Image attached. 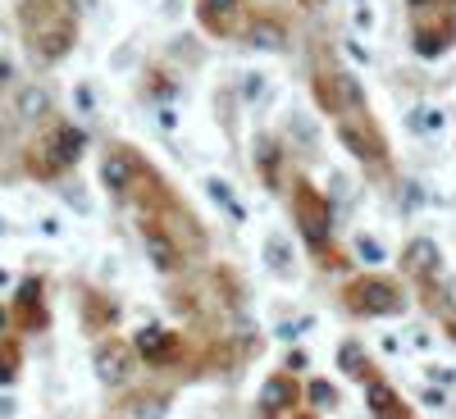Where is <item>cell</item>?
<instances>
[{
    "label": "cell",
    "mask_w": 456,
    "mask_h": 419,
    "mask_svg": "<svg viewBox=\"0 0 456 419\" xmlns=\"http://www.w3.org/2000/svg\"><path fill=\"white\" fill-rule=\"evenodd\" d=\"M342 306H347V315H356V319H388V315L406 310V296L384 274H361V278H352L347 287H342Z\"/></svg>",
    "instance_id": "3957f363"
},
{
    "label": "cell",
    "mask_w": 456,
    "mask_h": 419,
    "mask_svg": "<svg viewBox=\"0 0 456 419\" xmlns=\"http://www.w3.org/2000/svg\"><path fill=\"white\" fill-rule=\"evenodd\" d=\"M83 301H87V328L105 333V328H110L114 319H119V306H114L110 296H101V292H87Z\"/></svg>",
    "instance_id": "d6986e66"
},
{
    "label": "cell",
    "mask_w": 456,
    "mask_h": 419,
    "mask_svg": "<svg viewBox=\"0 0 456 419\" xmlns=\"http://www.w3.org/2000/svg\"><path fill=\"white\" fill-rule=\"evenodd\" d=\"M14 374H19V347L5 337L0 342V383H14Z\"/></svg>",
    "instance_id": "44dd1931"
},
{
    "label": "cell",
    "mask_w": 456,
    "mask_h": 419,
    "mask_svg": "<svg viewBox=\"0 0 456 419\" xmlns=\"http://www.w3.org/2000/svg\"><path fill=\"white\" fill-rule=\"evenodd\" d=\"M256 173L265 178V187H283V146L274 137H256Z\"/></svg>",
    "instance_id": "9a60e30c"
},
{
    "label": "cell",
    "mask_w": 456,
    "mask_h": 419,
    "mask_svg": "<svg viewBox=\"0 0 456 419\" xmlns=\"http://www.w3.org/2000/svg\"><path fill=\"white\" fill-rule=\"evenodd\" d=\"M83 146H87V137H83V128H73V124H55V133L42 141L46 160H51L55 169L78 165V160H83Z\"/></svg>",
    "instance_id": "30bf717a"
},
{
    "label": "cell",
    "mask_w": 456,
    "mask_h": 419,
    "mask_svg": "<svg viewBox=\"0 0 456 419\" xmlns=\"http://www.w3.org/2000/svg\"><path fill=\"white\" fill-rule=\"evenodd\" d=\"M142 242H146V255H151V264H156L160 274H174L178 264L187 260L183 242L169 233V228H165L160 219H151V214H142Z\"/></svg>",
    "instance_id": "52a82bcc"
},
{
    "label": "cell",
    "mask_w": 456,
    "mask_h": 419,
    "mask_svg": "<svg viewBox=\"0 0 456 419\" xmlns=\"http://www.w3.org/2000/svg\"><path fill=\"white\" fill-rule=\"evenodd\" d=\"M443 328H447V333H452V342H456V310H452V315H443Z\"/></svg>",
    "instance_id": "83f0119b"
},
{
    "label": "cell",
    "mask_w": 456,
    "mask_h": 419,
    "mask_svg": "<svg viewBox=\"0 0 456 419\" xmlns=\"http://www.w3.org/2000/svg\"><path fill=\"white\" fill-rule=\"evenodd\" d=\"M306 401H311L315 410H333V406H342L338 388H333V383H324V378H311V388H306Z\"/></svg>",
    "instance_id": "ffe728a7"
},
{
    "label": "cell",
    "mask_w": 456,
    "mask_h": 419,
    "mask_svg": "<svg viewBox=\"0 0 456 419\" xmlns=\"http://www.w3.org/2000/svg\"><path fill=\"white\" fill-rule=\"evenodd\" d=\"M165 401H169L165 392H142V397H133L128 410H133V415H165Z\"/></svg>",
    "instance_id": "7402d4cb"
},
{
    "label": "cell",
    "mask_w": 456,
    "mask_h": 419,
    "mask_svg": "<svg viewBox=\"0 0 456 419\" xmlns=\"http://www.w3.org/2000/svg\"><path fill=\"white\" fill-rule=\"evenodd\" d=\"M338 365L347 369V378H356V383H365V388L374 383V378H384V374L370 365L365 347H356V342H342V347H338Z\"/></svg>",
    "instance_id": "e0dca14e"
},
{
    "label": "cell",
    "mask_w": 456,
    "mask_h": 419,
    "mask_svg": "<svg viewBox=\"0 0 456 419\" xmlns=\"http://www.w3.org/2000/svg\"><path fill=\"white\" fill-rule=\"evenodd\" d=\"M133 351H137V360H146L151 369H169V365H178L183 360V333H174V328H142L137 333V342H133Z\"/></svg>",
    "instance_id": "8992f818"
},
{
    "label": "cell",
    "mask_w": 456,
    "mask_h": 419,
    "mask_svg": "<svg viewBox=\"0 0 456 419\" xmlns=\"http://www.w3.org/2000/svg\"><path fill=\"white\" fill-rule=\"evenodd\" d=\"M365 401H370V419H415L411 406L402 401V392L388 383V378H374L365 388Z\"/></svg>",
    "instance_id": "4fadbf2b"
},
{
    "label": "cell",
    "mask_w": 456,
    "mask_h": 419,
    "mask_svg": "<svg viewBox=\"0 0 456 419\" xmlns=\"http://www.w3.org/2000/svg\"><path fill=\"white\" fill-rule=\"evenodd\" d=\"M288 205H292V219L301 228V242H306L315 255L329 251V233H333V205H329V197L320 192L311 178H297L292 192H288Z\"/></svg>",
    "instance_id": "7a4b0ae2"
},
{
    "label": "cell",
    "mask_w": 456,
    "mask_h": 419,
    "mask_svg": "<svg viewBox=\"0 0 456 419\" xmlns=\"http://www.w3.org/2000/svg\"><path fill=\"white\" fill-rule=\"evenodd\" d=\"M333 128H338V141L347 146L370 173H388V169H393L388 137L379 133V124H374V114H370V109H347V114H338Z\"/></svg>",
    "instance_id": "6da1fadb"
},
{
    "label": "cell",
    "mask_w": 456,
    "mask_h": 419,
    "mask_svg": "<svg viewBox=\"0 0 456 419\" xmlns=\"http://www.w3.org/2000/svg\"><path fill=\"white\" fill-rule=\"evenodd\" d=\"M452 5H456V0H452Z\"/></svg>",
    "instance_id": "4dcf8cb0"
},
{
    "label": "cell",
    "mask_w": 456,
    "mask_h": 419,
    "mask_svg": "<svg viewBox=\"0 0 456 419\" xmlns=\"http://www.w3.org/2000/svg\"><path fill=\"white\" fill-rule=\"evenodd\" d=\"M342 68H315L311 73V92H315V101H320V109L324 114H342V78H338Z\"/></svg>",
    "instance_id": "2e32d148"
},
{
    "label": "cell",
    "mask_w": 456,
    "mask_h": 419,
    "mask_svg": "<svg viewBox=\"0 0 456 419\" xmlns=\"http://www.w3.org/2000/svg\"><path fill=\"white\" fill-rule=\"evenodd\" d=\"M306 365H311V360H306V351H292V356H288V369H283V374H297V369H306Z\"/></svg>",
    "instance_id": "cb8c5ba5"
},
{
    "label": "cell",
    "mask_w": 456,
    "mask_h": 419,
    "mask_svg": "<svg viewBox=\"0 0 456 419\" xmlns=\"http://www.w3.org/2000/svg\"><path fill=\"white\" fill-rule=\"evenodd\" d=\"M297 5H301V10H320V5H324V0H297Z\"/></svg>",
    "instance_id": "f1b7e54d"
},
{
    "label": "cell",
    "mask_w": 456,
    "mask_h": 419,
    "mask_svg": "<svg viewBox=\"0 0 456 419\" xmlns=\"http://www.w3.org/2000/svg\"><path fill=\"white\" fill-rule=\"evenodd\" d=\"M438 260H443L438 242L415 238V242H406V251H402V270L415 278V287H420V283H434V278H438Z\"/></svg>",
    "instance_id": "8fae6325"
},
{
    "label": "cell",
    "mask_w": 456,
    "mask_h": 419,
    "mask_svg": "<svg viewBox=\"0 0 456 419\" xmlns=\"http://www.w3.org/2000/svg\"><path fill=\"white\" fill-rule=\"evenodd\" d=\"M10 78H14V68H10V60H0V87H5Z\"/></svg>",
    "instance_id": "4316f807"
},
{
    "label": "cell",
    "mask_w": 456,
    "mask_h": 419,
    "mask_svg": "<svg viewBox=\"0 0 456 419\" xmlns=\"http://www.w3.org/2000/svg\"><path fill=\"white\" fill-rule=\"evenodd\" d=\"M279 419H320L315 410H306V406H301V410H288V415H279Z\"/></svg>",
    "instance_id": "484cf974"
},
{
    "label": "cell",
    "mask_w": 456,
    "mask_h": 419,
    "mask_svg": "<svg viewBox=\"0 0 456 419\" xmlns=\"http://www.w3.org/2000/svg\"><path fill=\"white\" fill-rule=\"evenodd\" d=\"M133 360H137V351L128 347V342H119V337L101 342V347H96V374H101V383H128Z\"/></svg>",
    "instance_id": "9c48e42d"
},
{
    "label": "cell",
    "mask_w": 456,
    "mask_h": 419,
    "mask_svg": "<svg viewBox=\"0 0 456 419\" xmlns=\"http://www.w3.org/2000/svg\"><path fill=\"white\" fill-rule=\"evenodd\" d=\"M197 19L210 36L228 42V36H247L251 28V5L247 0H197Z\"/></svg>",
    "instance_id": "5b68a950"
},
{
    "label": "cell",
    "mask_w": 456,
    "mask_h": 419,
    "mask_svg": "<svg viewBox=\"0 0 456 419\" xmlns=\"http://www.w3.org/2000/svg\"><path fill=\"white\" fill-rule=\"evenodd\" d=\"M14 324H19L23 333H37V328H46V324H51V315H46V306H42V278H28V283L19 287Z\"/></svg>",
    "instance_id": "7c38bea8"
},
{
    "label": "cell",
    "mask_w": 456,
    "mask_h": 419,
    "mask_svg": "<svg viewBox=\"0 0 456 419\" xmlns=\"http://www.w3.org/2000/svg\"><path fill=\"white\" fill-rule=\"evenodd\" d=\"M411 46L420 60H443L456 46V5H434L420 10L411 23Z\"/></svg>",
    "instance_id": "277c9868"
},
{
    "label": "cell",
    "mask_w": 456,
    "mask_h": 419,
    "mask_svg": "<svg viewBox=\"0 0 456 419\" xmlns=\"http://www.w3.org/2000/svg\"><path fill=\"white\" fill-rule=\"evenodd\" d=\"M306 401H301V383L292 374H270L265 378V388H260V410H265V419H279V415H288V410H301Z\"/></svg>",
    "instance_id": "ba28073f"
},
{
    "label": "cell",
    "mask_w": 456,
    "mask_h": 419,
    "mask_svg": "<svg viewBox=\"0 0 456 419\" xmlns=\"http://www.w3.org/2000/svg\"><path fill=\"white\" fill-rule=\"evenodd\" d=\"M14 114H19V119H46V114H51L46 87H23V92L14 96Z\"/></svg>",
    "instance_id": "ac0fdd59"
},
{
    "label": "cell",
    "mask_w": 456,
    "mask_h": 419,
    "mask_svg": "<svg viewBox=\"0 0 456 419\" xmlns=\"http://www.w3.org/2000/svg\"><path fill=\"white\" fill-rule=\"evenodd\" d=\"M247 42H251V46H260V51H283V46H288V28H283V19H279V14L251 10Z\"/></svg>",
    "instance_id": "5bb4252c"
},
{
    "label": "cell",
    "mask_w": 456,
    "mask_h": 419,
    "mask_svg": "<svg viewBox=\"0 0 456 419\" xmlns=\"http://www.w3.org/2000/svg\"><path fill=\"white\" fill-rule=\"evenodd\" d=\"M5 319H10V315H5V310H0V328H5Z\"/></svg>",
    "instance_id": "f546056e"
},
{
    "label": "cell",
    "mask_w": 456,
    "mask_h": 419,
    "mask_svg": "<svg viewBox=\"0 0 456 419\" xmlns=\"http://www.w3.org/2000/svg\"><path fill=\"white\" fill-rule=\"evenodd\" d=\"M265 251L274 255V270H288V246H283L279 238H270V242H265Z\"/></svg>",
    "instance_id": "603a6c76"
},
{
    "label": "cell",
    "mask_w": 456,
    "mask_h": 419,
    "mask_svg": "<svg viewBox=\"0 0 456 419\" xmlns=\"http://www.w3.org/2000/svg\"><path fill=\"white\" fill-rule=\"evenodd\" d=\"M411 14H420V10H434V5H452V0H406Z\"/></svg>",
    "instance_id": "d4e9b609"
}]
</instances>
